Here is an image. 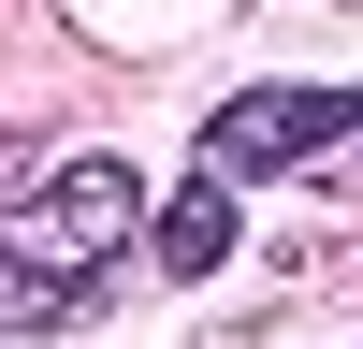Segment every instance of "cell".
<instances>
[{"mask_svg": "<svg viewBox=\"0 0 363 349\" xmlns=\"http://www.w3.org/2000/svg\"><path fill=\"white\" fill-rule=\"evenodd\" d=\"M29 174H44V131H29V116H0V189H29Z\"/></svg>", "mask_w": 363, "mask_h": 349, "instance_id": "277c9868", "label": "cell"}, {"mask_svg": "<svg viewBox=\"0 0 363 349\" xmlns=\"http://www.w3.org/2000/svg\"><path fill=\"white\" fill-rule=\"evenodd\" d=\"M145 233V174L131 160H58L44 189L0 204V335H73L102 320V262Z\"/></svg>", "mask_w": 363, "mask_h": 349, "instance_id": "6da1fadb", "label": "cell"}, {"mask_svg": "<svg viewBox=\"0 0 363 349\" xmlns=\"http://www.w3.org/2000/svg\"><path fill=\"white\" fill-rule=\"evenodd\" d=\"M349 116H363V87H233L203 116V189H277V174L335 160Z\"/></svg>", "mask_w": 363, "mask_h": 349, "instance_id": "7a4b0ae2", "label": "cell"}, {"mask_svg": "<svg viewBox=\"0 0 363 349\" xmlns=\"http://www.w3.org/2000/svg\"><path fill=\"white\" fill-rule=\"evenodd\" d=\"M145 248H160V277H218L233 262V189H174V204H145Z\"/></svg>", "mask_w": 363, "mask_h": 349, "instance_id": "3957f363", "label": "cell"}]
</instances>
